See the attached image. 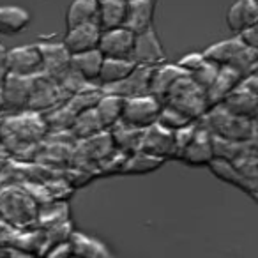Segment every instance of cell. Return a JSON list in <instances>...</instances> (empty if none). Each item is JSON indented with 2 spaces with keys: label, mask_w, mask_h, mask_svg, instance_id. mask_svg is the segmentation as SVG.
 <instances>
[{
  "label": "cell",
  "mask_w": 258,
  "mask_h": 258,
  "mask_svg": "<svg viewBox=\"0 0 258 258\" xmlns=\"http://www.w3.org/2000/svg\"><path fill=\"white\" fill-rule=\"evenodd\" d=\"M204 57L207 62L218 66V68H230L237 71L240 76H247L251 73H256L258 66V50L246 48L237 36L230 39H223L207 46L204 51Z\"/></svg>",
  "instance_id": "6da1fadb"
},
{
  "label": "cell",
  "mask_w": 258,
  "mask_h": 258,
  "mask_svg": "<svg viewBox=\"0 0 258 258\" xmlns=\"http://www.w3.org/2000/svg\"><path fill=\"white\" fill-rule=\"evenodd\" d=\"M212 137L232 142H256V120L237 117L219 104L214 106L198 120Z\"/></svg>",
  "instance_id": "7a4b0ae2"
},
{
  "label": "cell",
  "mask_w": 258,
  "mask_h": 258,
  "mask_svg": "<svg viewBox=\"0 0 258 258\" xmlns=\"http://www.w3.org/2000/svg\"><path fill=\"white\" fill-rule=\"evenodd\" d=\"M163 104L177 110L179 113H182L184 117H187L193 122H198L211 110L205 90L200 85H197L187 75L173 83V87L166 94Z\"/></svg>",
  "instance_id": "3957f363"
},
{
  "label": "cell",
  "mask_w": 258,
  "mask_h": 258,
  "mask_svg": "<svg viewBox=\"0 0 258 258\" xmlns=\"http://www.w3.org/2000/svg\"><path fill=\"white\" fill-rule=\"evenodd\" d=\"M221 106L237 117L256 120L258 111V76L256 73L244 76L237 87L225 97Z\"/></svg>",
  "instance_id": "277c9868"
},
{
  "label": "cell",
  "mask_w": 258,
  "mask_h": 258,
  "mask_svg": "<svg viewBox=\"0 0 258 258\" xmlns=\"http://www.w3.org/2000/svg\"><path fill=\"white\" fill-rule=\"evenodd\" d=\"M159 110H161V103L151 94L140 97H129V99L122 101L120 122L131 125V127L145 129L156 124Z\"/></svg>",
  "instance_id": "5b68a950"
},
{
  "label": "cell",
  "mask_w": 258,
  "mask_h": 258,
  "mask_svg": "<svg viewBox=\"0 0 258 258\" xmlns=\"http://www.w3.org/2000/svg\"><path fill=\"white\" fill-rule=\"evenodd\" d=\"M68 94L58 87V83L53 78H48L44 75H37L32 78V89L29 97V111L36 113H46L53 110L55 106L68 101Z\"/></svg>",
  "instance_id": "8992f818"
},
{
  "label": "cell",
  "mask_w": 258,
  "mask_h": 258,
  "mask_svg": "<svg viewBox=\"0 0 258 258\" xmlns=\"http://www.w3.org/2000/svg\"><path fill=\"white\" fill-rule=\"evenodd\" d=\"M6 73L18 76H34L41 75L43 71V62H41L39 48L36 44H23V46H15L11 50H6L4 64H2Z\"/></svg>",
  "instance_id": "52a82bcc"
},
{
  "label": "cell",
  "mask_w": 258,
  "mask_h": 258,
  "mask_svg": "<svg viewBox=\"0 0 258 258\" xmlns=\"http://www.w3.org/2000/svg\"><path fill=\"white\" fill-rule=\"evenodd\" d=\"M131 60L138 66H149V68H154V66L166 62V51L163 48L161 41H159V36L154 27L144 30V32L135 34Z\"/></svg>",
  "instance_id": "ba28073f"
},
{
  "label": "cell",
  "mask_w": 258,
  "mask_h": 258,
  "mask_svg": "<svg viewBox=\"0 0 258 258\" xmlns=\"http://www.w3.org/2000/svg\"><path fill=\"white\" fill-rule=\"evenodd\" d=\"M140 152L154 156L163 161L175 158V147H173V131H168L158 122L144 129L140 140Z\"/></svg>",
  "instance_id": "9c48e42d"
},
{
  "label": "cell",
  "mask_w": 258,
  "mask_h": 258,
  "mask_svg": "<svg viewBox=\"0 0 258 258\" xmlns=\"http://www.w3.org/2000/svg\"><path fill=\"white\" fill-rule=\"evenodd\" d=\"M133 43L135 34L125 27L101 30L97 51L103 55V58H131Z\"/></svg>",
  "instance_id": "30bf717a"
},
{
  "label": "cell",
  "mask_w": 258,
  "mask_h": 258,
  "mask_svg": "<svg viewBox=\"0 0 258 258\" xmlns=\"http://www.w3.org/2000/svg\"><path fill=\"white\" fill-rule=\"evenodd\" d=\"M212 159H214V154H212V137L204 125H200L197 122V129H195L189 144L180 152L179 161H182L187 166L198 168V166H209V163Z\"/></svg>",
  "instance_id": "8fae6325"
},
{
  "label": "cell",
  "mask_w": 258,
  "mask_h": 258,
  "mask_svg": "<svg viewBox=\"0 0 258 258\" xmlns=\"http://www.w3.org/2000/svg\"><path fill=\"white\" fill-rule=\"evenodd\" d=\"M30 89H32V78L6 73L2 83L4 111H15V113L25 111L29 106Z\"/></svg>",
  "instance_id": "7c38bea8"
},
{
  "label": "cell",
  "mask_w": 258,
  "mask_h": 258,
  "mask_svg": "<svg viewBox=\"0 0 258 258\" xmlns=\"http://www.w3.org/2000/svg\"><path fill=\"white\" fill-rule=\"evenodd\" d=\"M151 75H152V68L137 64V68L133 69V73L127 78L115 83V85L106 87V89H103V92L115 94V96L122 97V99L147 96L149 87H151Z\"/></svg>",
  "instance_id": "4fadbf2b"
},
{
  "label": "cell",
  "mask_w": 258,
  "mask_h": 258,
  "mask_svg": "<svg viewBox=\"0 0 258 258\" xmlns=\"http://www.w3.org/2000/svg\"><path fill=\"white\" fill-rule=\"evenodd\" d=\"M159 0H127L124 27L133 34L154 27V16Z\"/></svg>",
  "instance_id": "5bb4252c"
},
{
  "label": "cell",
  "mask_w": 258,
  "mask_h": 258,
  "mask_svg": "<svg viewBox=\"0 0 258 258\" xmlns=\"http://www.w3.org/2000/svg\"><path fill=\"white\" fill-rule=\"evenodd\" d=\"M41 53V62H43V71L41 75L48 76V78L57 80L64 71L69 69V62H71V55L64 48V44L58 43H37Z\"/></svg>",
  "instance_id": "9a60e30c"
},
{
  "label": "cell",
  "mask_w": 258,
  "mask_h": 258,
  "mask_svg": "<svg viewBox=\"0 0 258 258\" xmlns=\"http://www.w3.org/2000/svg\"><path fill=\"white\" fill-rule=\"evenodd\" d=\"M99 27L96 23H89V25H80L68 29L62 37L60 43L69 51V55L83 53V51L97 50V43H99Z\"/></svg>",
  "instance_id": "2e32d148"
},
{
  "label": "cell",
  "mask_w": 258,
  "mask_h": 258,
  "mask_svg": "<svg viewBox=\"0 0 258 258\" xmlns=\"http://www.w3.org/2000/svg\"><path fill=\"white\" fill-rule=\"evenodd\" d=\"M186 76V73L179 68L177 64H168V62H163L159 66L152 68L151 75V87H149V94L152 97L159 101L163 104L166 94L170 92V89L173 87V83L179 78Z\"/></svg>",
  "instance_id": "e0dca14e"
},
{
  "label": "cell",
  "mask_w": 258,
  "mask_h": 258,
  "mask_svg": "<svg viewBox=\"0 0 258 258\" xmlns=\"http://www.w3.org/2000/svg\"><path fill=\"white\" fill-rule=\"evenodd\" d=\"M226 25L235 36L247 27L258 25L256 0H237V2H233L226 11Z\"/></svg>",
  "instance_id": "ac0fdd59"
},
{
  "label": "cell",
  "mask_w": 258,
  "mask_h": 258,
  "mask_svg": "<svg viewBox=\"0 0 258 258\" xmlns=\"http://www.w3.org/2000/svg\"><path fill=\"white\" fill-rule=\"evenodd\" d=\"M240 80H242V76L237 71H233V69H230V68H219L216 78L212 80L211 85L205 89L209 108L219 106V104L225 101V97L235 89Z\"/></svg>",
  "instance_id": "d6986e66"
},
{
  "label": "cell",
  "mask_w": 258,
  "mask_h": 258,
  "mask_svg": "<svg viewBox=\"0 0 258 258\" xmlns=\"http://www.w3.org/2000/svg\"><path fill=\"white\" fill-rule=\"evenodd\" d=\"M207 168L211 170L212 175L218 177L219 180L239 187L240 191L249 195L253 200H256V180H249V179H246V177H242L237 172V168L232 163L223 161V159H212Z\"/></svg>",
  "instance_id": "ffe728a7"
},
{
  "label": "cell",
  "mask_w": 258,
  "mask_h": 258,
  "mask_svg": "<svg viewBox=\"0 0 258 258\" xmlns=\"http://www.w3.org/2000/svg\"><path fill=\"white\" fill-rule=\"evenodd\" d=\"M137 68L131 58H103V64L99 69V76H97V87L101 90L106 89L110 85L122 82L124 78H127L133 69Z\"/></svg>",
  "instance_id": "44dd1931"
},
{
  "label": "cell",
  "mask_w": 258,
  "mask_h": 258,
  "mask_svg": "<svg viewBox=\"0 0 258 258\" xmlns=\"http://www.w3.org/2000/svg\"><path fill=\"white\" fill-rule=\"evenodd\" d=\"M32 15L20 6H0V36H16L27 30Z\"/></svg>",
  "instance_id": "7402d4cb"
},
{
  "label": "cell",
  "mask_w": 258,
  "mask_h": 258,
  "mask_svg": "<svg viewBox=\"0 0 258 258\" xmlns=\"http://www.w3.org/2000/svg\"><path fill=\"white\" fill-rule=\"evenodd\" d=\"M108 133H110V138L113 142L115 151L127 156V154H133V152H138L144 129L131 127V125H125L118 120L113 127L108 129Z\"/></svg>",
  "instance_id": "603a6c76"
},
{
  "label": "cell",
  "mask_w": 258,
  "mask_h": 258,
  "mask_svg": "<svg viewBox=\"0 0 258 258\" xmlns=\"http://www.w3.org/2000/svg\"><path fill=\"white\" fill-rule=\"evenodd\" d=\"M125 0H97V27L110 30L124 27Z\"/></svg>",
  "instance_id": "cb8c5ba5"
},
{
  "label": "cell",
  "mask_w": 258,
  "mask_h": 258,
  "mask_svg": "<svg viewBox=\"0 0 258 258\" xmlns=\"http://www.w3.org/2000/svg\"><path fill=\"white\" fill-rule=\"evenodd\" d=\"M101 64H103V55H101L97 50H90V51H83V53L71 55L69 68H71L75 73H78L85 82L96 83L97 76H99Z\"/></svg>",
  "instance_id": "d4e9b609"
},
{
  "label": "cell",
  "mask_w": 258,
  "mask_h": 258,
  "mask_svg": "<svg viewBox=\"0 0 258 258\" xmlns=\"http://www.w3.org/2000/svg\"><path fill=\"white\" fill-rule=\"evenodd\" d=\"M89 23L97 25V0H73L66 11V27L73 29Z\"/></svg>",
  "instance_id": "484cf974"
},
{
  "label": "cell",
  "mask_w": 258,
  "mask_h": 258,
  "mask_svg": "<svg viewBox=\"0 0 258 258\" xmlns=\"http://www.w3.org/2000/svg\"><path fill=\"white\" fill-rule=\"evenodd\" d=\"M122 101H124L122 97L115 96V94H108V92H103L99 99H97L96 106H94V111H96L99 122L103 124L104 131L113 127V125L120 120Z\"/></svg>",
  "instance_id": "4316f807"
},
{
  "label": "cell",
  "mask_w": 258,
  "mask_h": 258,
  "mask_svg": "<svg viewBox=\"0 0 258 258\" xmlns=\"http://www.w3.org/2000/svg\"><path fill=\"white\" fill-rule=\"evenodd\" d=\"M69 131H71L73 137L80 142V140H87V138H92V137H96V135L103 133L104 127L99 122V118H97L94 108H90V110L80 111L78 115H75V120H73Z\"/></svg>",
  "instance_id": "83f0119b"
},
{
  "label": "cell",
  "mask_w": 258,
  "mask_h": 258,
  "mask_svg": "<svg viewBox=\"0 0 258 258\" xmlns=\"http://www.w3.org/2000/svg\"><path fill=\"white\" fill-rule=\"evenodd\" d=\"M163 163H165L163 159L138 151L125 156L124 163H122L120 173H124V175H144V173L156 172Z\"/></svg>",
  "instance_id": "f1b7e54d"
},
{
  "label": "cell",
  "mask_w": 258,
  "mask_h": 258,
  "mask_svg": "<svg viewBox=\"0 0 258 258\" xmlns=\"http://www.w3.org/2000/svg\"><path fill=\"white\" fill-rule=\"evenodd\" d=\"M156 122H158L159 125H163L165 129H168V131H177V129L193 124V120H189V118L184 117L182 113H179V111L173 110V108L166 106V104H161V110H159L158 120Z\"/></svg>",
  "instance_id": "f546056e"
},
{
  "label": "cell",
  "mask_w": 258,
  "mask_h": 258,
  "mask_svg": "<svg viewBox=\"0 0 258 258\" xmlns=\"http://www.w3.org/2000/svg\"><path fill=\"white\" fill-rule=\"evenodd\" d=\"M205 62H207V60H205V57H204V53H202V51H189V53L182 55V57H180L175 64L179 66V68L182 69L186 75H193V73L198 71V69H200Z\"/></svg>",
  "instance_id": "4dcf8cb0"
},
{
  "label": "cell",
  "mask_w": 258,
  "mask_h": 258,
  "mask_svg": "<svg viewBox=\"0 0 258 258\" xmlns=\"http://www.w3.org/2000/svg\"><path fill=\"white\" fill-rule=\"evenodd\" d=\"M218 66H214V64H211V62H205L204 66H202L198 71H195L193 75H187L191 80H193L197 85H200L202 89H207L209 85L212 83V80L216 78V75H218Z\"/></svg>",
  "instance_id": "1f68e13d"
},
{
  "label": "cell",
  "mask_w": 258,
  "mask_h": 258,
  "mask_svg": "<svg viewBox=\"0 0 258 258\" xmlns=\"http://www.w3.org/2000/svg\"><path fill=\"white\" fill-rule=\"evenodd\" d=\"M237 37L240 39V43L249 50H258V25L247 27L242 32L237 34Z\"/></svg>",
  "instance_id": "d6a6232c"
},
{
  "label": "cell",
  "mask_w": 258,
  "mask_h": 258,
  "mask_svg": "<svg viewBox=\"0 0 258 258\" xmlns=\"http://www.w3.org/2000/svg\"><path fill=\"white\" fill-rule=\"evenodd\" d=\"M4 75H6L4 68L0 66V113L4 111V96H2V83H4Z\"/></svg>",
  "instance_id": "836d02e7"
},
{
  "label": "cell",
  "mask_w": 258,
  "mask_h": 258,
  "mask_svg": "<svg viewBox=\"0 0 258 258\" xmlns=\"http://www.w3.org/2000/svg\"><path fill=\"white\" fill-rule=\"evenodd\" d=\"M4 57H6V48H4V44L0 43V66L4 64Z\"/></svg>",
  "instance_id": "e575fe53"
},
{
  "label": "cell",
  "mask_w": 258,
  "mask_h": 258,
  "mask_svg": "<svg viewBox=\"0 0 258 258\" xmlns=\"http://www.w3.org/2000/svg\"><path fill=\"white\" fill-rule=\"evenodd\" d=\"M0 117H2V113H0Z\"/></svg>",
  "instance_id": "d590c367"
},
{
  "label": "cell",
  "mask_w": 258,
  "mask_h": 258,
  "mask_svg": "<svg viewBox=\"0 0 258 258\" xmlns=\"http://www.w3.org/2000/svg\"><path fill=\"white\" fill-rule=\"evenodd\" d=\"M125 2H127V0H125Z\"/></svg>",
  "instance_id": "8d00e7d4"
}]
</instances>
